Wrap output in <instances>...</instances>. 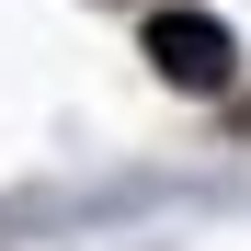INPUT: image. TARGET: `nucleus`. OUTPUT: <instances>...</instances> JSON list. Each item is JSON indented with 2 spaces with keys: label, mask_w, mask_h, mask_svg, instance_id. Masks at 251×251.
<instances>
[{
  "label": "nucleus",
  "mask_w": 251,
  "mask_h": 251,
  "mask_svg": "<svg viewBox=\"0 0 251 251\" xmlns=\"http://www.w3.org/2000/svg\"><path fill=\"white\" fill-rule=\"evenodd\" d=\"M149 69L172 80V92H228L240 46H228V23H205V12H160L149 23Z\"/></svg>",
  "instance_id": "nucleus-1"
}]
</instances>
